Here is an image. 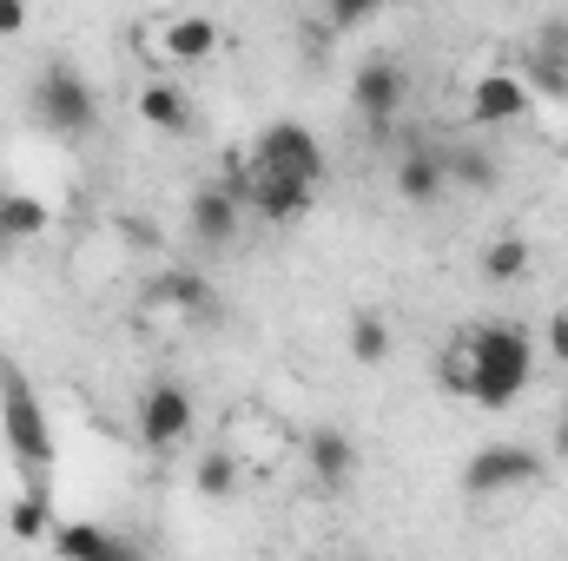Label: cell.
<instances>
[{"label":"cell","mask_w":568,"mask_h":561,"mask_svg":"<svg viewBox=\"0 0 568 561\" xmlns=\"http://www.w3.org/2000/svg\"><path fill=\"white\" fill-rule=\"evenodd\" d=\"M523 272H529V245H523L516 232H503V238L483 245V278L489 284H516Z\"/></svg>","instance_id":"ac0fdd59"},{"label":"cell","mask_w":568,"mask_h":561,"mask_svg":"<svg viewBox=\"0 0 568 561\" xmlns=\"http://www.w3.org/2000/svg\"><path fill=\"white\" fill-rule=\"evenodd\" d=\"M239 225H245V198H239L232 178H212V185L192 192V238L205 252H232L239 245Z\"/></svg>","instance_id":"ba28073f"},{"label":"cell","mask_w":568,"mask_h":561,"mask_svg":"<svg viewBox=\"0 0 568 561\" xmlns=\"http://www.w3.org/2000/svg\"><path fill=\"white\" fill-rule=\"evenodd\" d=\"M556 449H562V456H568V417H562V429H556Z\"/></svg>","instance_id":"4316f807"},{"label":"cell","mask_w":568,"mask_h":561,"mask_svg":"<svg viewBox=\"0 0 568 561\" xmlns=\"http://www.w3.org/2000/svg\"><path fill=\"white\" fill-rule=\"evenodd\" d=\"M53 549H60V555H87V561L120 555V542H113L106 529H93V522H73V529H60V536H53Z\"/></svg>","instance_id":"44dd1931"},{"label":"cell","mask_w":568,"mask_h":561,"mask_svg":"<svg viewBox=\"0 0 568 561\" xmlns=\"http://www.w3.org/2000/svg\"><path fill=\"white\" fill-rule=\"evenodd\" d=\"M549 357L568 370V310H556V317H549Z\"/></svg>","instance_id":"d4e9b609"},{"label":"cell","mask_w":568,"mask_h":561,"mask_svg":"<svg viewBox=\"0 0 568 561\" xmlns=\"http://www.w3.org/2000/svg\"><path fill=\"white\" fill-rule=\"evenodd\" d=\"M523 86H529L536 100H568V53H549V47H529Z\"/></svg>","instance_id":"e0dca14e"},{"label":"cell","mask_w":568,"mask_h":561,"mask_svg":"<svg viewBox=\"0 0 568 561\" xmlns=\"http://www.w3.org/2000/svg\"><path fill=\"white\" fill-rule=\"evenodd\" d=\"M377 7H384V0H331V20H337V27H357V20H371Z\"/></svg>","instance_id":"cb8c5ba5"},{"label":"cell","mask_w":568,"mask_h":561,"mask_svg":"<svg viewBox=\"0 0 568 561\" xmlns=\"http://www.w3.org/2000/svg\"><path fill=\"white\" fill-rule=\"evenodd\" d=\"M351 357H357V364H384V357H390V324H384L377 310H364V317L351 324Z\"/></svg>","instance_id":"7402d4cb"},{"label":"cell","mask_w":568,"mask_h":561,"mask_svg":"<svg viewBox=\"0 0 568 561\" xmlns=\"http://www.w3.org/2000/svg\"><path fill=\"white\" fill-rule=\"evenodd\" d=\"M7 529L20 536V542H40L47 536V482L33 476L20 496H13V509H7Z\"/></svg>","instance_id":"ffe728a7"},{"label":"cell","mask_w":568,"mask_h":561,"mask_svg":"<svg viewBox=\"0 0 568 561\" xmlns=\"http://www.w3.org/2000/svg\"><path fill=\"white\" fill-rule=\"evenodd\" d=\"M27 27V0H0V33H20Z\"/></svg>","instance_id":"484cf974"},{"label":"cell","mask_w":568,"mask_h":561,"mask_svg":"<svg viewBox=\"0 0 568 561\" xmlns=\"http://www.w3.org/2000/svg\"><path fill=\"white\" fill-rule=\"evenodd\" d=\"M536 377V344L523 324H476L449 344L443 357V390L483 404V410H509Z\"/></svg>","instance_id":"6da1fadb"},{"label":"cell","mask_w":568,"mask_h":561,"mask_svg":"<svg viewBox=\"0 0 568 561\" xmlns=\"http://www.w3.org/2000/svg\"><path fill=\"white\" fill-rule=\"evenodd\" d=\"M159 297L179 304V310H212V284L199 278V272H172V278H159Z\"/></svg>","instance_id":"603a6c76"},{"label":"cell","mask_w":568,"mask_h":561,"mask_svg":"<svg viewBox=\"0 0 568 561\" xmlns=\"http://www.w3.org/2000/svg\"><path fill=\"white\" fill-rule=\"evenodd\" d=\"M252 165L258 172H284V178H304V185H324V145H317L311 126H297V120H272L258 133Z\"/></svg>","instance_id":"5b68a950"},{"label":"cell","mask_w":568,"mask_h":561,"mask_svg":"<svg viewBox=\"0 0 568 561\" xmlns=\"http://www.w3.org/2000/svg\"><path fill=\"white\" fill-rule=\"evenodd\" d=\"M0 429H7L13 462H27L33 476L53 462V429H47V410H40V397H33L20 377H7V390H0Z\"/></svg>","instance_id":"3957f363"},{"label":"cell","mask_w":568,"mask_h":561,"mask_svg":"<svg viewBox=\"0 0 568 561\" xmlns=\"http://www.w3.org/2000/svg\"><path fill=\"white\" fill-rule=\"evenodd\" d=\"M165 60H179V67H192V60H205L212 47H219V27L205 20V13H179L172 27H165Z\"/></svg>","instance_id":"9a60e30c"},{"label":"cell","mask_w":568,"mask_h":561,"mask_svg":"<svg viewBox=\"0 0 568 561\" xmlns=\"http://www.w3.org/2000/svg\"><path fill=\"white\" fill-rule=\"evenodd\" d=\"M33 120H40L53 140H87V133L100 126V93L87 86L80 67L53 60V67H40V80H33Z\"/></svg>","instance_id":"7a4b0ae2"},{"label":"cell","mask_w":568,"mask_h":561,"mask_svg":"<svg viewBox=\"0 0 568 561\" xmlns=\"http://www.w3.org/2000/svg\"><path fill=\"white\" fill-rule=\"evenodd\" d=\"M390 192L404 198V205H436L443 192H449V178H443V152L436 145H404V159H397V172H390Z\"/></svg>","instance_id":"8fae6325"},{"label":"cell","mask_w":568,"mask_h":561,"mask_svg":"<svg viewBox=\"0 0 568 561\" xmlns=\"http://www.w3.org/2000/svg\"><path fill=\"white\" fill-rule=\"evenodd\" d=\"M192 489H199L205 502H225V496L239 489V456H232V449H212V456H199V469H192Z\"/></svg>","instance_id":"d6986e66"},{"label":"cell","mask_w":568,"mask_h":561,"mask_svg":"<svg viewBox=\"0 0 568 561\" xmlns=\"http://www.w3.org/2000/svg\"><path fill=\"white\" fill-rule=\"evenodd\" d=\"M443 152V178L449 185H463V192H496V159L483 152V145H436Z\"/></svg>","instance_id":"5bb4252c"},{"label":"cell","mask_w":568,"mask_h":561,"mask_svg":"<svg viewBox=\"0 0 568 561\" xmlns=\"http://www.w3.org/2000/svg\"><path fill=\"white\" fill-rule=\"evenodd\" d=\"M351 100H357V113H364L377 133H390V120H397L404 100H410V73H404L397 60H371V67H357Z\"/></svg>","instance_id":"9c48e42d"},{"label":"cell","mask_w":568,"mask_h":561,"mask_svg":"<svg viewBox=\"0 0 568 561\" xmlns=\"http://www.w3.org/2000/svg\"><path fill=\"white\" fill-rule=\"evenodd\" d=\"M185 436H192V390H185V384H172V377L145 384V397H140V442H145V449H179Z\"/></svg>","instance_id":"52a82bcc"},{"label":"cell","mask_w":568,"mask_h":561,"mask_svg":"<svg viewBox=\"0 0 568 561\" xmlns=\"http://www.w3.org/2000/svg\"><path fill=\"white\" fill-rule=\"evenodd\" d=\"M140 120L152 133H172V140H179V133L192 126V100H185L172 80H152V86H140Z\"/></svg>","instance_id":"4fadbf2b"},{"label":"cell","mask_w":568,"mask_h":561,"mask_svg":"<svg viewBox=\"0 0 568 561\" xmlns=\"http://www.w3.org/2000/svg\"><path fill=\"white\" fill-rule=\"evenodd\" d=\"M536 476H542V456L529 442H483L463 462V489L469 496H509V489H529Z\"/></svg>","instance_id":"277c9868"},{"label":"cell","mask_w":568,"mask_h":561,"mask_svg":"<svg viewBox=\"0 0 568 561\" xmlns=\"http://www.w3.org/2000/svg\"><path fill=\"white\" fill-rule=\"evenodd\" d=\"M304 462H311V476H317L324 489H344V482L357 476V442H351L344 429H331V422H324V429H311V436H304Z\"/></svg>","instance_id":"7c38bea8"},{"label":"cell","mask_w":568,"mask_h":561,"mask_svg":"<svg viewBox=\"0 0 568 561\" xmlns=\"http://www.w3.org/2000/svg\"><path fill=\"white\" fill-rule=\"evenodd\" d=\"M47 232V205L33 192H0V245H27Z\"/></svg>","instance_id":"2e32d148"},{"label":"cell","mask_w":568,"mask_h":561,"mask_svg":"<svg viewBox=\"0 0 568 561\" xmlns=\"http://www.w3.org/2000/svg\"><path fill=\"white\" fill-rule=\"evenodd\" d=\"M232 185H239V198H245V212H258V218H272V225H291V218H304L311 212V192L317 185H304V178H284V172H245V165H232Z\"/></svg>","instance_id":"8992f818"},{"label":"cell","mask_w":568,"mask_h":561,"mask_svg":"<svg viewBox=\"0 0 568 561\" xmlns=\"http://www.w3.org/2000/svg\"><path fill=\"white\" fill-rule=\"evenodd\" d=\"M529 86H523V73H483L476 86H469V120L476 126H516V120H529Z\"/></svg>","instance_id":"30bf717a"}]
</instances>
